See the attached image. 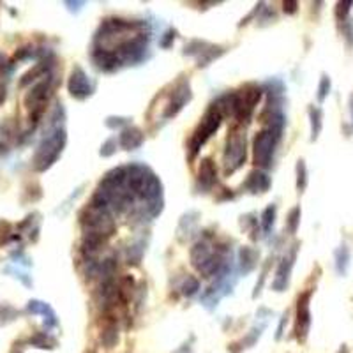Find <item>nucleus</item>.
Segmentation results:
<instances>
[{
    "label": "nucleus",
    "instance_id": "f3484780",
    "mask_svg": "<svg viewBox=\"0 0 353 353\" xmlns=\"http://www.w3.org/2000/svg\"><path fill=\"white\" fill-rule=\"evenodd\" d=\"M240 260H242V265L246 263V269L244 272H249L251 269H254V260H256V251L249 249V247H244V249L240 251Z\"/></svg>",
    "mask_w": 353,
    "mask_h": 353
},
{
    "label": "nucleus",
    "instance_id": "f8f14e48",
    "mask_svg": "<svg viewBox=\"0 0 353 353\" xmlns=\"http://www.w3.org/2000/svg\"><path fill=\"white\" fill-rule=\"evenodd\" d=\"M292 265H293V256L292 258H282L279 270H277V277L274 279V290H276V292H282V290L288 286V277H290Z\"/></svg>",
    "mask_w": 353,
    "mask_h": 353
},
{
    "label": "nucleus",
    "instance_id": "c756f323",
    "mask_svg": "<svg viewBox=\"0 0 353 353\" xmlns=\"http://www.w3.org/2000/svg\"><path fill=\"white\" fill-rule=\"evenodd\" d=\"M0 101H2V97H0Z\"/></svg>",
    "mask_w": 353,
    "mask_h": 353
},
{
    "label": "nucleus",
    "instance_id": "6e6552de",
    "mask_svg": "<svg viewBox=\"0 0 353 353\" xmlns=\"http://www.w3.org/2000/svg\"><path fill=\"white\" fill-rule=\"evenodd\" d=\"M191 99V90H189V83H182L179 89L173 92V97L166 106V112H164V117L170 119V117H175L180 109L184 108V104Z\"/></svg>",
    "mask_w": 353,
    "mask_h": 353
},
{
    "label": "nucleus",
    "instance_id": "a211bd4d",
    "mask_svg": "<svg viewBox=\"0 0 353 353\" xmlns=\"http://www.w3.org/2000/svg\"><path fill=\"white\" fill-rule=\"evenodd\" d=\"M305 186H307V170H305L304 161H299V164H297V189H299V193L305 189Z\"/></svg>",
    "mask_w": 353,
    "mask_h": 353
},
{
    "label": "nucleus",
    "instance_id": "aec40b11",
    "mask_svg": "<svg viewBox=\"0 0 353 353\" xmlns=\"http://www.w3.org/2000/svg\"><path fill=\"white\" fill-rule=\"evenodd\" d=\"M299 223H300V209L295 207L288 215V231L290 233H295L297 228H299Z\"/></svg>",
    "mask_w": 353,
    "mask_h": 353
},
{
    "label": "nucleus",
    "instance_id": "cd10ccee",
    "mask_svg": "<svg viewBox=\"0 0 353 353\" xmlns=\"http://www.w3.org/2000/svg\"><path fill=\"white\" fill-rule=\"evenodd\" d=\"M164 35H166V39H171V37H173V39H175V30H168V32H166V34H164ZM161 45H163V46H164V48H168V41L161 42Z\"/></svg>",
    "mask_w": 353,
    "mask_h": 353
},
{
    "label": "nucleus",
    "instance_id": "9d476101",
    "mask_svg": "<svg viewBox=\"0 0 353 353\" xmlns=\"http://www.w3.org/2000/svg\"><path fill=\"white\" fill-rule=\"evenodd\" d=\"M244 186H246V189L251 191V193H265L270 187V180L265 173L254 170V171H251L249 176H247Z\"/></svg>",
    "mask_w": 353,
    "mask_h": 353
},
{
    "label": "nucleus",
    "instance_id": "20e7f679",
    "mask_svg": "<svg viewBox=\"0 0 353 353\" xmlns=\"http://www.w3.org/2000/svg\"><path fill=\"white\" fill-rule=\"evenodd\" d=\"M52 96V80L46 78V80H41L37 85H34L30 89V92L25 96V106L30 109V120L35 124L39 122L42 112H45V104L46 101Z\"/></svg>",
    "mask_w": 353,
    "mask_h": 353
},
{
    "label": "nucleus",
    "instance_id": "4468645a",
    "mask_svg": "<svg viewBox=\"0 0 353 353\" xmlns=\"http://www.w3.org/2000/svg\"><path fill=\"white\" fill-rule=\"evenodd\" d=\"M209 258H210L209 249H207V246L202 244V242H198V244L191 249V260H193V265L196 269H202V267L207 263Z\"/></svg>",
    "mask_w": 353,
    "mask_h": 353
},
{
    "label": "nucleus",
    "instance_id": "ddd939ff",
    "mask_svg": "<svg viewBox=\"0 0 353 353\" xmlns=\"http://www.w3.org/2000/svg\"><path fill=\"white\" fill-rule=\"evenodd\" d=\"M119 341V332H117V323L113 320H109L108 323L103 327L101 332V343L104 348H113Z\"/></svg>",
    "mask_w": 353,
    "mask_h": 353
},
{
    "label": "nucleus",
    "instance_id": "4be33fe9",
    "mask_svg": "<svg viewBox=\"0 0 353 353\" xmlns=\"http://www.w3.org/2000/svg\"><path fill=\"white\" fill-rule=\"evenodd\" d=\"M353 2H337L336 6V18L339 19V21H344L348 16V13H350Z\"/></svg>",
    "mask_w": 353,
    "mask_h": 353
},
{
    "label": "nucleus",
    "instance_id": "412c9836",
    "mask_svg": "<svg viewBox=\"0 0 353 353\" xmlns=\"http://www.w3.org/2000/svg\"><path fill=\"white\" fill-rule=\"evenodd\" d=\"M328 92H330V80H328L327 74H323L321 76V81H320V87H318V101H325V97L328 96Z\"/></svg>",
    "mask_w": 353,
    "mask_h": 353
},
{
    "label": "nucleus",
    "instance_id": "c85d7f7f",
    "mask_svg": "<svg viewBox=\"0 0 353 353\" xmlns=\"http://www.w3.org/2000/svg\"><path fill=\"white\" fill-rule=\"evenodd\" d=\"M339 353H348V351H346V346H343V348H341V350H339Z\"/></svg>",
    "mask_w": 353,
    "mask_h": 353
},
{
    "label": "nucleus",
    "instance_id": "6ab92c4d",
    "mask_svg": "<svg viewBox=\"0 0 353 353\" xmlns=\"http://www.w3.org/2000/svg\"><path fill=\"white\" fill-rule=\"evenodd\" d=\"M336 258H337V270L343 274L346 270L348 260H350V251L346 249V246H341V249L336 251Z\"/></svg>",
    "mask_w": 353,
    "mask_h": 353
},
{
    "label": "nucleus",
    "instance_id": "f03ea898",
    "mask_svg": "<svg viewBox=\"0 0 353 353\" xmlns=\"http://www.w3.org/2000/svg\"><path fill=\"white\" fill-rule=\"evenodd\" d=\"M282 125H272V127L260 131L254 138V164L261 168L270 166L274 156V147L281 136Z\"/></svg>",
    "mask_w": 353,
    "mask_h": 353
},
{
    "label": "nucleus",
    "instance_id": "bb28decb",
    "mask_svg": "<svg viewBox=\"0 0 353 353\" xmlns=\"http://www.w3.org/2000/svg\"><path fill=\"white\" fill-rule=\"evenodd\" d=\"M30 53H32V52H30V48H29V46H25V48H19L18 50L16 55H14V58H16V60H23V58H27Z\"/></svg>",
    "mask_w": 353,
    "mask_h": 353
},
{
    "label": "nucleus",
    "instance_id": "2eb2a0df",
    "mask_svg": "<svg viewBox=\"0 0 353 353\" xmlns=\"http://www.w3.org/2000/svg\"><path fill=\"white\" fill-rule=\"evenodd\" d=\"M46 71H48V64H46V62H41V64H37L34 69H30L29 73L23 74L21 81H19V87H25V85H29L30 81L37 80V78H42V74H45Z\"/></svg>",
    "mask_w": 353,
    "mask_h": 353
},
{
    "label": "nucleus",
    "instance_id": "1a4fd4ad",
    "mask_svg": "<svg viewBox=\"0 0 353 353\" xmlns=\"http://www.w3.org/2000/svg\"><path fill=\"white\" fill-rule=\"evenodd\" d=\"M145 136L141 133V129L138 127H127L122 131V135L119 136L120 145L125 148V150H133V148H138L141 143H143Z\"/></svg>",
    "mask_w": 353,
    "mask_h": 353
},
{
    "label": "nucleus",
    "instance_id": "39448f33",
    "mask_svg": "<svg viewBox=\"0 0 353 353\" xmlns=\"http://www.w3.org/2000/svg\"><path fill=\"white\" fill-rule=\"evenodd\" d=\"M246 161V136L240 133H231V138H228V147H226L225 163H226V173L237 170Z\"/></svg>",
    "mask_w": 353,
    "mask_h": 353
},
{
    "label": "nucleus",
    "instance_id": "423d86ee",
    "mask_svg": "<svg viewBox=\"0 0 353 353\" xmlns=\"http://www.w3.org/2000/svg\"><path fill=\"white\" fill-rule=\"evenodd\" d=\"M309 299L311 292H305L299 297L297 302V321H295V336L299 341H305L311 325V313H309Z\"/></svg>",
    "mask_w": 353,
    "mask_h": 353
},
{
    "label": "nucleus",
    "instance_id": "9b49d317",
    "mask_svg": "<svg viewBox=\"0 0 353 353\" xmlns=\"http://www.w3.org/2000/svg\"><path fill=\"white\" fill-rule=\"evenodd\" d=\"M200 182H202V186L205 187V189H210L212 186L215 184V180H217V170H215L214 163H212V159H203L202 164H200Z\"/></svg>",
    "mask_w": 353,
    "mask_h": 353
},
{
    "label": "nucleus",
    "instance_id": "5701e85b",
    "mask_svg": "<svg viewBox=\"0 0 353 353\" xmlns=\"http://www.w3.org/2000/svg\"><path fill=\"white\" fill-rule=\"evenodd\" d=\"M274 215H276V207H267L265 212H263V215H261V219H263V230L265 231H269L270 228H272V225H274Z\"/></svg>",
    "mask_w": 353,
    "mask_h": 353
},
{
    "label": "nucleus",
    "instance_id": "f257e3e1",
    "mask_svg": "<svg viewBox=\"0 0 353 353\" xmlns=\"http://www.w3.org/2000/svg\"><path fill=\"white\" fill-rule=\"evenodd\" d=\"M65 145V131L64 129H57L52 136L45 138L41 145L37 147L34 154V170L35 171H46L50 166L58 159L62 148Z\"/></svg>",
    "mask_w": 353,
    "mask_h": 353
},
{
    "label": "nucleus",
    "instance_id": "a878e982",
    "mask_svg": "<svg viewBox=\"0 0 353 353\" xmlns=\"http://www.w3.org/2000/svg\"><path fill=\"white\" fill-rule=\"evenodd\" d=\"M297 6H299V2H282V9H284V13H288V14L295 13Z\"/></svg>",
    "mask_w": 353,
    "mask_h": 353
},
{
    "label": "nucleus",
    "instance_id": "dca6fc26",
    "mask_svg": "<svg viewBox=\"0 0 353 353\" xmlns=\"http://www.w3.org/2000/svg\"><path fill=\"white\" fill-rule=\"evenodd\" d=\"M309 115H311V133H313L311 138L316 140L321 131V109L311 108L309 109Z\"/></svg>",
    "mask_w": 353,
    "mask_h": 353
},
{
    "label": "nucleus",
    "instance_id": "393cba45",
    "mask_svg": "<svg viewBox=\"0 0 353 353\" xmlns=\"http://www.w3.org/2000/svg\"><path fill=\"white\" fill-rule=\"evenodd\" d=\"M113 145H115V141H113V140H108V141H106L104 147L101 148V156H112L113 152H115V150H113V148H112Z\"/></svg>",
    "mask_w": 353,
    "mask_h": 353
},
{
    "label": "nucleus",
    "instance_id": "0eeeda50",
    "mask_svg": "<svg viewBox=\"0 0 353 353\" xmlns=\"http://www.w3.org/2000/svg\"><path fill=\"white\" fill-rule=\"evenodd\" d=\"M69 92L73 97H76V99H85L87 96H90V92H92V87H90L89 83V78L87 74H85V71L81 68H74L73 73H71V78H69Z\"/></svg>",
    "mask_w": 353,
    "mask_h": 353
},
{
    "label": "nucleus",
    "instance_id": "7ed1b4c3",
    "mask_svg": "<svg viewBox=\"0 0 353 353\" xmlns=\"http://www.w3.org/2000/svg\"><path fill=\"white\" fill-rule=\"evenodd\" d=\"M221 117L223 115H221V112H219V108L215 104H212L209 108V112L205 113V117L202 119V122H200L198 129L194 131L193 138H191V143H189L191 156H194L196 152H198V148L217 131L219 124H221Z\"/></svg>",
    "mask_w": 353,
    "mask_h": 353
},
{
    "label": "nucleus",
    "instance_id": "b1692460",
    "mask_svg": "<svg viewBox=\"0 0 353 353\" xmlns=\"http://www.w3.org/2000/svg\"><path fill=\"white\" fill-rule=\"evenodd\" d=\"M198 288H200L198 279H194V277H187V281L184 282V286H182V293H184V295H187V297H191V295H194V293L198 292Z\"/></svg>",
    "mask_w": 353,
    "mask_h": 353
}]
</instances>
